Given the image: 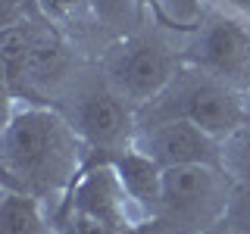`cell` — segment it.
<instances>
[{
    "instance_id": "obj_14",
    "label": "cell",
    "mask_w": 250,
    "mask_h": 234,
    "mask_svg": "<svg viewBox=\"0 0 250 234\" xmlns=\"http://www.w3.org/2000/svg\"><path fill=\"white\" fill-rule=\"evenodd\" d=\"M91 0H35V10L44 16V19H50L53 25H66V22H72L82 16V10L88 6Z\"/></svg>"
},
{
    "instance_id": "obj_7",
    "label": "cell",
    "mask_w": 250,
    "mask_h": 234,
    "mask_svg": "<svg viewBox=\"0 0 250 234\" xmlns=\"http://www.w3.org/2000/svg\"><path fill=\"white\" fill-rule=\"evenodd\" d=\"M182 62V50H172V44L163 38L128 35L109 47L100 72L131 106L141 109L166 91V84L175 78Z\"/></svg>"
},
{
    "instance_id": "obj_5",
    "label": "cell",
    "mask_w": 250,
    "mask_h": 234,
    "mask_svg": "<svg viewBox=\"0 0 250 234\" xmlns=\"http://www.w3.org/2000/svg\"><path fill=\"white\" fill-rule=\"evenodd\" d=\"M53 106L66 113L78 137L88 144L91 159H109L128 150L138 137V109L106 81L104 72L75 78Z\"/></svg>"
},
{
    "instance_id": "obj_6",
    "label": "cell",
    "mask_w": 250,
    "mask_h": 234,
    "mask_svg": "<svg viewBox=\"0 0 250 234\" xmlns=\"http://www.w3.org/2000/svg\"><path fill=\"white\" fill-rule=\"evenodd\" d=\"M182 57L234 91L250 94V19L209 3L200 25L188 31Z\"/></svg>"
},
{
    "instance_id": "obj_4",
    "label": "cell",
    "mask_w": 250,
    "mask_h": 234,
    "mask_svg": "<svg viewBox=\"0 0 250 234\" xmlns=\"http://www.w3.org/2000/svg\"><path fill=\"white\" fill-rule=\"evenodd\" d=\"M234 178L222 166H172L163 172V194L153 234H203L222 225Z\"/></svg>"
},
{
    "instance_id": "obj_1",
    "label": "cell",
    "mask_w": 250,
    "mask_h": 234,
    "mask_svg": "<svg viewBox=\"0 0 250 234\" xmlns=\"http://www.w3.org/2000/svg\"><path fill=\"white\" fill-rule=\"evenodd\" d=\"M91 162V150L60 106L35 100H10L0 135L3 187L31 194L62 213L78 175Z\"/></svg>"
},
{
    "instance_id": "obj_16",
    "label": "cell",
    "mask_w": 250,
    "mask_h": 234,
    "mask_svg": "<svg viewBox=\"0 0 250 234\" xmlns=\"http://www.w3.org/2000/svg\"><path fill=\"white\" fill-rule=\"evenodd\" d=\"M131 3H138V6H156L160 0H131Z\"/></svg>"
},
{
    "instance_id": "obj_2",
    "label": "cell",
    "mask_w": 250,
    "mask_h": 234,
    "mask_svg": "<svg viewBox=\"0 0 250 234\" xmlns=\"http://www.w3.org/2000/svg\"><path fill=\"white\" fill-rule=\"evenodd\" d=\"M66 234H147L153 218L135 200L113 159H91L60 213Z\"/></svg>"
},
{
    "instance_id": "obj_9",
    "label": "cell",
    "mask_w": 250,
    "mask_h": 234,
    "mask_svg": "<svg viewBox=\"0 0 250 234\" xmlns=\"http://www.w3.org/2000/svg\"><path fill=\"white\" fill-rule=\"evenodd\" d=\"M0 234H66L57 213L47 203L16 187H3L0 197Z\"/></svg>"
},
{
    "instance_id": "obj_8",
    "label": "cell",
    "mask_w": 250,
    "mask_h": 234,
    "mask_svg": "<svg viewBox=\"0 0 250 234\" xmlns=\"http://www.w3.org/2000/svg\"><path fill=\"white\" fill-rule=\"evenodd\" d=\"M135 147L156 159L163 169L172 166H222V140L188 119H163L138 125Z\"/></svg>"
},
{
    "instance_id": "obj_12",
    "label": "cell",
    "mask_w": 250,
    "mask_h": 234,
    "mask_svg": "<svg viewBox=\"0 0 250 234\" xmlns=\"http://www.w3.org/2000/svg\"><path fill=\"white\" fill-rule=\"evenodd\" d=\"M222 169L234 181L250 184V119L222 140Z\"/></svg>"
},
{
    "instance_id": "obj_11",
    "label": "cell",
    "mask_w": 250,
    "mask_h": 234,
    "mask_svg": "<svg viewBox=\"0 0 250 234\" xmlns=\"http://www.w3.org/2000/svg\"><path fill=\"white\" fill-rule=\"evenodd\" d=\"M31 50V16L22 10L19 19H6L0 31V59H3V81L10 100H25V72Z\"/></svg>"
},
{
    "instance_id": "obj_13",
    "label": "cell",
    "mask_w": 250,
    "mask_h": 234,
    "mask_svg": "<svg viewBox=\"0 0 250 234\" xmlns=\"http://www.w3.org/2000/svg\"><path fill=\"white\" fill-rule=\"evenodd\" d=\"M222 222L238 234H250V184L234 181L231 197H229V209H225Z\"/></svg>"
},
{
    "instance_id": "obj_10",
    "label": "cell",
    "mask_w": 250,
    "mask_h": 234,
    "mask_svg": "<svg viewBox=\"0 0 250 234\" xmlns=\"http://www.w3.org/2000/svg\"><path fill=\"white\" fill-rule=\"evenodd\" d=\"M109 159L116 162V169H119L122 181L128 184V191L135 194V200L141 206L150 213V218L156 215V206H160V194H163V169L156 159H150L144 150H138L135 144L128 147V150L109 156Z\"/></svg>"
},
{
    "instance_id": "obj_15",
    "label": "cell",
    "mask_w": 250,
    "mask_h": 234,
    "mask_svg": "<svg viewBox=\"0 0 250 234\" xmlns=\"http://www.w3.org/2000/svg\"><path fill=\"white\" fill-rule=\"evenodd\" d=\"M203 234H238V231H231L229 225L222 222V225H216V228H209V231H203Z\"/></svg>"
},
{
    "instance_id": "obj_3",
    "label": "cell",
    "mask_w": 250,
    "mask_h": 234,
    "mask_svg": "<svg viewBox=\"0 0 250 234\" xmlns=\"http://www.w3.org/2000/svg\"><path fill=\"white\" fill-rule=\"evenodd\" d=\"M163 119H188L200 125L203 131L216 135L219 140H225L250 119V100L247 94L207 75L203 69L182 62V69L166 84V91L138 109V125Z\"/></svg>"
}]
</instances>
